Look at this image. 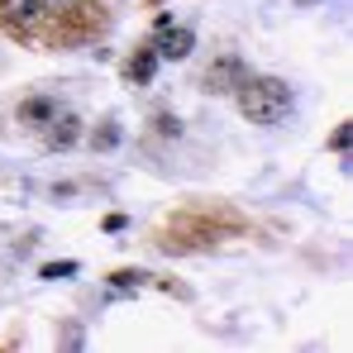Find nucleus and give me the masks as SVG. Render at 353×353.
Returning <instances> with one entry per match:
<instances>
[{"label":"nucleus","instance_id":"f257e3e1","mask_svg":"<svg viewBox=\"0 0 353 353\" xmlns=\"http://www.w3.org/2000/svg\"><path fill=\"white\" fill-rule=\"evenodd\" d=\"M0 24L29 48H77L105 34L101 0H0Z\"/></svg>","mask_w":353,"mask_h":353},{"label":"nucleus","instance_id":"f03ea898","mask_svg":"<svg viewBox=\"0 0 353 353\" xmlns=\"http://www.w3.org/2000/svg\"><path fill=\"white\" fill-rule=\"evenodd\" d=\"M239 230H243V220H239L234 210H225V205H181L172 220L163 225L158 243H163L168 253L215 248V243H225V239L239 234Z\"/></svg>","mask_w":353,"mask_h":353},{"label":"nucleus","instance_id":"7ed1b4c3","mask_svg":"<svg viewBox=\"0 0 353 353\" xmlns=\"http://www.w3.org/2000/svg\"><path fill=\"white\" fill-rule=\"evenodd\" d=\"M239 110L253 124H277L292 115V86L277 77H243L239 81Z\"/></svg>","mask_w":353,"mask_h":353},{"label":"nucleus","instance_id":"20e7f679","mask_svg":"<svg viewBox=\"0 0 353 353\" xmlns=\"http://www.w3.org/2000/svg\"><path fill=\"white\" fill-rule=\"evenodd\" d=\"M77 139H81V119H77V115H62V110H58V115L48 119V134H43L48 148H72Z\"/></svg>","mask_w":353,"mask_h":353},{"label":"nucleus","instance_id":"39448f33","mask_svg":"<svg viewBox=\"0 0 353 353\" xmlns=\"http://www.w3.org/2000/svg\"><path fill=\"white\" fill-rule=\"evenodd\" d=\"M191 48H196V34H191V29L158 24V53H163V58H186Z\"/></svg>","mask_w":353,"mask_h":353},{"label":"nucleus","instance_id":"423d86ee","mask_svg":"<svg viewBox=\"0 0 353 353\" xmlns=\"http://www.w3.org/2000/svg\"><path fill=\"white\" fill-rule=\"evenodd\" d=\"M239 77H243V72H239V58H234V53H225V58L205 72V86H210V91H234Z\"/></svg>","mask_w":353,"mask_h":353},{"label":"nucleus","instance_id":"0eeeda50","mask_svg":"<svg viewBox=\"0 0 353 353\" xmlns=\"http://www.w3.org/2000/svg\"><path fill=\"white\" fill-rule=\"evenodd\" d=\"M53 115H58V101H48V96H34V101L19 105V119L34 124V129H48V119H53Z\"/></svg>","mask_w":353,"mask_h":353},{"label":"nucleus","instance_id":"6e6552de","mask_svg":"<svg viewBox=\"0 0 353 353\" xmlns=\"http://www.w3.org/2000/svg\"><path fill=\"white\" fill-rule=\"evenodd\" d=\"M153 62H158V48H153V43H143V48H139V58L129 62V77H134V81H148V77H153Z\"/></svg>","mask_w":353,"mask_h":353},{"label":"nucleus","instance_id":"1a4fd4ad","mask_svg":"<svg viewBox=\"0 0 353 353\" xmlns=\"http://www.w3.org/2000/svg\"><path fill=\"white\" fill-rule=\"evenodd\" d=\"M349 143H353V129H349V124H339V134H334V148H349Z\"/></svg>","mask_w":353,"mask_h":353},{"label":"nucleus","instance_id":"9d476101","mask_svg":"<svg viewBox=\"0 0 353 353\" xmlns=\"http://www.w3.org/2000/svg\"><path fill=\"white\" fill-rule=\"evenodd\" d=\"M301 5H315V0H301Z\"/></svg>","mask_w":353,"mask_h":353}]
</instances>
